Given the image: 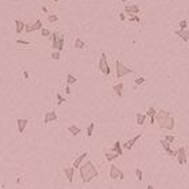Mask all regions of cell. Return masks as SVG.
Returning <instances> with one entry per match:
<instances>
[{
  "mask_svg": "<svg viewBox=\"0 0 189 189\" xmlns=\"http://www.w3.org/2000/svg\"><path fill=\"white\" fill-rule=\"evenodd\" d=\"M79 174H80V178H82L83 184H89L93 180L99 177V171L98 169L95 167V165L91 161L83 162L80 167H79Z\"/></svg>",
  "mask_w": 189,
  "mask_h": 189,
  "instance_id": "obj_1",
  "label": "cell"
},
{
  "mask_svg": "<svg viewBox=\"0 0 189 189\" xmlns=\"http://www.w3.org/2000/svg\"><path fill=\"white\" fill-rule=\"evenodd\" d=\"M155 122H157L159 128L162 129H167V131H173L174 126H176V118L170 112L165 110V109H161L158 110L155 114Z\"/></svg>",
  "mask_w": 189,
  "mask_h": 189,
  "instance_id": "obj_2",
  "label": "cell"
},
{
  "mask_svg": "<svg viewBox=\"0 0 189 189\" xmlns=\"http://www.w3.org/2000/svg\"><path fill=\"white\" fill-rule=\"evenodd\" d=\"M52 38V48L53 51L61 52L64 49V44H65V36L64 34H59L57 32H53L51 34Z\"/></svg>",
  "mask_w": 189,
  "mask_h": 189,
  "instance_id": "obj_3",
  "label": "cell"
},
{
  "mask_svg": "<svg viewBox=\"0 0 189 189\" xmlns=\"http://www.w3.org/2000/svg\"><path fill=\"white\" fill-rule=\"evenodd\" d=\"M132 72H133V70L126 67L125 64L122 63V61H120V60H116V76H117V79L124 78V76L129 75Z\"/></svg>",
  "mask_w": 189,
  "mask_h": 189,
  "instance_id": "obj_4",
  "label": "cell"
},
{
  "mask_svg": "<svg viewBox=\"0 0 189 189\" xmlns=\"http://www.w3.org/2000/svg\"><path fill=\"white\" fill-rule=\"evenodd\" d=\"M98 70L103 75H110V67H109V63H107L106 53H101V57H99L98 61Z\"/></svg>",
  "mask_w": 189,
  "mask_h": 189,
  "instance_id": "obj_5",
  "label": "cell"
},
{
  "mask_svg": "<svg viewBox=\"0 0 189 189\" xmlns=\"http://www.w3.org/2000/svg\"><path fill=\"white\" fill-rule=\"evenodd\" d=\"M109 178L110 180H120V181H122L125 178V174L117 165H110V167H109Z\"/></svg>",
  "mask_w": 189,
  "mask_h": 189,
  "instance_id": "obj_6",
  "label": "cell"
},
{
  "mask_svg": "<svg viewBox=\"0 0 189 189\" xmlns=\"http://www.w3.org/2000/svg\"><path fill=\"white\" fill-rule=\"evenodd\" d=\"M44 27L42 22L39 19L34 20V22H32V23H27L26 25V27H25V32L26 33H32V32H37V30H41V29Z\"/></svg>",
  "mask_w": 189,
  "mask_h": 189,
  "instance_id": "obj_7",
  "label": "cell"
},
{
  "mask_svg": "<svg viewBox=\"0 0 189 189\" xmlns=\"http://www.w3.org/2000/svg\"><path fill=\"white\" fill-rule=\"evenodd\" d=\"M177 161H178V163L181 166H184V165H186V162H188V158H186V150H185V147L184 146H181L180 148L177 150Z\"/></svg>",
  "mask_w": 189,
  "mask_h": 189,
  "instance_id": "obj_8",
  "label": "cell"
},
{
  "mask_svg": "<svg viewBox=\"0 0 189 189\" xmlns=\"http://www.w3.org/2000/svg\"><path fill=\"white\" fill-rule=\"evenodd\" d=\"M63 171H64L65 178L68 180V182H70V184H72V182H74V176H75V167L68 166V167H64Z\"/></svg>",
  "mask_w": 189,
  "mask_h": 189,
  "instance_id": "obj_9",
  "label": "cell"
},
{
  "mask_svg": "<svg viewBox=\"0 0 189 189\" xmlns=\"http://www.w3.org/2000/svg\"><path fill=\"white\" fill-rule=\"evenodd\" d=\"M27 124H29V120H27V118H18V120H16L18 133H19V135H23V132H25V129H26Z\"/></svg>",
  "mask_w": 189,
  "mask_h": 189,
  "instance_id": "obj_10",
  "label": "cell"
},
{
  "mask_svg": "<svg viewBox=\"0 0 189 189\" xmlns=\"http://www.w3.org/2000/svg\"><path fill=\"white\" fill-rule=\"evenodd\" d=\"M125 14H128V15H138L139 12H140V8H139V6H136V4H126L125 6Z\"/></svg>",
  "mask_w": 189,
  "mask_h": 189,
  "instance_id": "obj_11",
  "label": "cell"
},
{
  "mask_svg": "<svg viewBox=\"0 0 189 189\" xmlns=\"http://www.w3.org/2000/svg\"><path fill=\"white\" fill-rule=\"evenodd\" d=\"M142 138V133H138L136 135V136H133V138L131 139V140H128V142H125L124 143V144H121L122 146V148H126V150H131V148H132V147L135 146V144H136V142H138L139 139Z\"/></svg>",
  "mask_w": 189,
  "mask_h": 189,
  "instance_id": "obj_12",
  "label": "cell"
},
{
  "mask_svg": "<svg viewBox=\"0 0 189 189\" xmlns=\"http://www.w3.org/2000/svg\"><path fill=\"white\" fill-rule=\"evenodd\" d=\"M56 120H57L56 112H46L45 116H44V124H49V122L56 121Z\"/></svg>",
  "mask_w": 189,
  "mask_h": 189,
  "instance_id": "obj_13",
  "label": "cell"
},
{
  "mask_svg": "<svg viewBox=\"0 0 189 189\" xmlns=\"http://www.w3.org/2000/svg\"><path fill=\"white\" fill-rule=\"evenodd\" d=\"M174 34L177 37H180V38L182 39V41H185V42H188L189 41V30H181V29H178V30H176L174 32Z\"/></svg>",
  "mask_w": 189,
  "mask_h": 189,
  "instance_id": "obj_14",
  "label": "cell"
},
{
  "mask_svg": "<svg viewBox=\"0 0 189 189\" xmlns=\"http://www.w3.org/2000/svg\"><path fill=\"white\" fill-rule=\"evenodd\" d=\"M87 157H89V152H82L78 158H76L75 161H74V165H72V167H80V165H82L83 162H84V159H86Z\"/></svg>",
  "mask_w": 189,
  "mask_h": 189,
  "instance_id": "obj_15",
  "label": "cell"
},
{
  "mask_svg": "<svg viewBox=\"0 0 189 189\" xmlns=\"http://www.w3.org/2000/svg\"><path fill=\"white\" fill-rule=\"evenodd\" d=\"M113 90H114V94L121 98V97H122V90H124V83H122V82L116 83V84L113 86Z\"/></svg>",
  "mask_w": 189,
  "mask_h": 189,
  "instance_id": "obj_16",
  "label": "cell"
},
{
  "mask_svg": "<svg viewBox=\"0 0 189 189\" xmlns=\"http://www.w3.org/2000/svg\"><path fill=\"white\" fill-rule=\"evenodd\" d=\"M15 32L16 34H22V32H25V27H26V23H25L23 20H19V19H16L15 20Z\"/></svg>",
  "mask_w": 189,
  "mask_h": 189,
  "instance_id": "obj_17",
  "label": "cell"
},
{
  "mask_svg": "<svg viewBox=\"0 0 189 189\" xmlns=\"http://www.w3.org/2000/svg\"><path fill=\"white\" fill-rule=\"evenodd\" d=\"M74 46L76 48V49H86L87 48V44L83 41L80 37H76L75 39V42H74Z\"/></svg>",
  "mask_w": 189,
  "mask_h": 189,
  "instance_id": "obj_18",
  "label": "cell"
},
{
  "mask_svg": "<svg viewBox=\"0 0 189 189\" xmlns=\"http://www.w3.org/2000/svg\"><path fill=\"white\" fill-rule=\"evenodd\" d=\"M155 114H157L155 107H154V106L148 107V110H147L146 116H148V117H150V124H154V122H155Z\"/></svg>",
  "mask_w": 189,
  "mask_h": 189,
  "instance_id": "obj_19",
  "label": "cell"
},
{
  "mask_svg": "<svg viewBox=\"0 0 189 189\" xmlns=\"http://www.w3.org/2000/svg\"><path fill=\"white\" fill-rule=\"evenodd\" d=\"M67 131L72 135V136H78V135L80 133V132H82V129H80L79 126H76V125H70V126L67 128Z\"/></svg>",
  "mask_w": 189,
  "mask_h": 189,
  "instance_id": "obj_20",
  "label": "cell"
},
{
  "mask_svg": "<svg viewBox=\"0 0 189 189\" xmlns=\"http://www.w3.org/2000/svg\"><path fill=\"white\" fill-rule=\"evenodd\" d=\"M135 117H136V124L138 125H143L144 121H146V114H142V113H136L135 114Z\"/></svg>",
  "mask_w": 189,
  "mask_h": 189,
  "instance_id": "obj_21",
  "label": "cell"
},
{
  "mask_svg": "<svg viewBox=\"0 0 189 189\" xmlns=\"http://www.w3.org/2000/svg\"><path fill=\"white\" fill-rule=\"evenodd\" d=\"M113 152H116V154H118L120 157H122V146L120 142H116L113 144Z\"/></svg>",
  "mask_w": 189,
  "mask_h": 189,
  "instance_id": "obj_22",
  "label": "cell"
},
{
  "mask_svg": "<svg viewBox=\"0 0 189 189\" xmlns=\"http://www.w3.org/2000/svg\"><path fill=\"white\" fill-rule=\"evenodd\" d=\"M76 82H78V78L74 76L72 74H68V75L65 76V83H67L68 86H70V84H75Z\"/></svg>",
  "mask_w": 189,
  "mask_h": 189,
  "instance_id": "obj_23",
  "label": "cell"
},
{
  "mask_svg": "<svg viewBox=\"0 0 189 189\" xmlns=\"http://www.w3.org/2000/svg\"><path fill=\"white\" fill-rule=\"evenodd\" d=\"M105 158H106V161H107V162H112V161H114V159L120 158V155L112 151V152H105Z\"/></svg>",
  "mask_w": 189,
  "mask_h": 189,
  "instance_id": "obj_24",
  "label": "cell"
},
{
  "mask_svg": "<svg viewBox=\"0 0 189 189\" xmlns=\"http://www.w3.org/2000/svg\"><path fill=\"white\" fill-rule=\"evenodd\" d=\"M64 102H67V101H65V98H64L63 95L60 94V93H57V94H56V103H57V105H63Z\"/></svg>",
  "mask_w": 189,
  "mask_h": 189,
  "instance_id": "obj_25",
  "label": "cell"
},
{
  "mask_svg": "<svg viewBox=\"0 0 189 189\" xmlns=\"http://www.w3.org/2000/svg\"><path fill=\"white\" fill-rule=\"evenodd\" d=\"M135 176H136V180H138V181H143V171L140 167H136V169H135Z\"/></svg>",
  "mask_w": 189,
  "mask_h": 189,
  "instance_id": "obj_26",
  "label": "cell"
},
{
  "mask_svg": "<svg viewBox=\"0 0 189 189\" xmlns=\"http://www.w3.org/2000/svg\"><path fill=\"white\" fill-rule=\"evenodd\" d=\"M159 143H161V146L163 147V150H165L166 152H169V151L171 150V148H170V143H167L165 139H161V142H159Z\"/></svg>",
  "mask_w": 189,
  "mask_h": 189,
  "instance_id": "obj_27",
  "label": "cell"
},
{
  "mask_svg": "<svg viewBox=\"0 0 189 189\" xmlns=\"http://www.w3.org/2000/svg\"><path fill=\"white\" fill-rule=\"evenodd\" d=\"M94 128H95V122H90L89 126H87V136H93V132H94Z\"/></svg>",
  "mask_w": 189,
  "mask_h": 189,
  "instance_id": "obj_28",
  "label": "cell"
},
{
  "mask_svg": "<svg viewBox=\"0 0 189 189\" xmlns=\"http://www.w3.org/2000/svg\"><path fill=\"white\" fill-rule=\"evenodd\" d=\"M57 20H59V16L55 15V14H49V15H48V22H49V23H55Z\"/></svg>",
  "mask_w": 189,
  "mask_h": 189,
  "instance_id": "obj_29",
  "label": "cell"
},
{
  "mask_svg": "<svg viewBox=\"0 0 189 189\" xmlns=\"http://www.w3.org/2000/svg\"><path fill=\"white\" fill-rule=\"evenodd\" d=\"M60 57H61V52H57V51L52 52V55H51L52 60H60Z\"/></svg>",
  "mask_w": 189,
  "mask_h": 189,
  "instance_id": "obj_30",
  "label": "cell"
},
{
  "mask_svg": "<svg viewBox=\"0 0 189 189\" xmlns=\"http://www.w3.org/2000/svg\"><path fill=\"white\" fill-rule=\"evenodd\" d=\"M144 82H146V79L143 78V76H138V78L135 79V86H140V84H143Z\"/></svg>",
  "mask_w": 189,
  "mask_h": 189,
  "instance_id": "obj_31",
  "label": "cell"
},
{
  "mask_svg": "<svg viewBox=\"0 0 189 189\" xmlns=\"http://www.w3.org/2000/svg\"><path fill=\"white\" fill-rule=\"evenodd\" d=\"M163 139H165L167 143H170V144H171V143H174V140H176V136H174V135H166Z\"/></svg>",
  "mask_w": 189,
  "mask_h": 189,
  "instance_id": "obj_32",
  "label": "cell"
},
{
  "mask_svg": "<svg viewBox=\"0 0 189 189\" xmlns=\"http://www.w3.org/2000/svg\"><path fill=\"white\" fill-rule=\"evenodd\" d=\"M39 32H41V36H42V37H49V36H51V34H52V32H51V30H48V29H41V30H39Z\"/></svg>",
  "mask_w": 189,
  "mask_h": 189,
  "instance_id": "obj_33",
  "label": "cell"
},
{
  "mask_svg": "<svg viewBox=\"0 0 189 189\" xmlns=\"http://www.w3.org/2000/svg\"><path fill=\"white\" fill-rule=\"evenodd\" d=\"M129 22H136V23H140L142 20H140V18H139L138 15H131L129 16Z\"/></svg>",
  "mask_w": 189,
  "mask_h": 189,
  "instance_id": "obj_34",
  "label": "cell"
},
{
  "mask_svg": "<svg viewBox=\"0 0 189 189\" xmlns=\"http://www.w3.org/2000/svg\"><path fill=\"white\" fill-rule=\"evenodd\" d=\"M178 25H180V29H181V30H185L186 26H188V22L182 19V20H180V23H178Z\"/></svg>",
  "mask_w": 189,
  "mask_h": 189,
  "instance_id": "obj_35",
  "label": "cell"
},
{
  "mask_svg": "<svg viewBox=\"0 0 189 189\" xmlns=\"http://www.w3.org/2000/svg\"><path fill=\"white\" fill-rule=\"evenodd\" d=\"M16 44H19V45H30V42L25 41V39H16Z\"/></svg>",
  "mask_w": 189,
  "mask_h": 189,
  "instance_id": "obj_36",
  "label": "cell"
},
{
  "mask_svg": "<svg viewBox=\"0 0 189 189\" xmlns=\"http://www.w3.org/2000/svg\"><path fill=\"white\" fill-rule=\"evenodd\" d=\"M70 93H71V89H70V86H65V94H70Z\"/></svg>",
  "mask_w": 189,
  "mask_h": 189,
  "instance_id": "obj_37",
  "label": "cell"
},
{
  "mask_svg": "<svg viewBox=\"0 0 189 189\" xmlns=\"http://www.w3.org/2000/svg\"><path fill=\"white\" fill-rule=\"evenodd\" d=\"M120 20H125V14H120Z\"/></svg>",
  "mask_w": 189,
  "mask_h": 189,
  "instance_id": "obj_38",
  "label": "cell"
},
{
  "mask_svg": "<svg viewBox=\"0 0 189 189\" xmlns=\"http://www.w3.org/2000/svg\"><path fill=\"white\" fill-rule=\"evenodd\" d=\"M23 76H25V79H29V72L27 71H23Z\"/></svg>",
  "mask_w": 189,
  "mask_h": 189,
  "instance_id": "obj_39",
  "label": "cell"
},
{
  "mask_svg": "<svg viewBox=\"0 0 189 189\" xmlns=\"http://www.w3.org/2000/svg\"><path fill=\"white\" fill-rule=\"evenodd\" d=\"M147 189H154L152 184H148V185H147Z\"/></svg>",
  "mask_w": 189,
  "mask_h": 189,
  "instance_id": "obj_40",
  "label": "cell"
},
{
  "mask_svg": "<svg viewBox=\"0 0 189 189\" xmlns=\"http://www.w3.org/2000/svg\"><path fill=\"white\" fill-rule=\"evenodd\" d=\"M42 11H44V12H48V8L45 7V6H42Z\"/></svg>",
  "mask_w": 189,
  "mask_h": 189,
  "instance_id": "obj_41",
  "label": "cell"
},
{
  "mask_svg": "<svg viewBox=\"0 0 189 189\" xmlns=\"http://www.w3.org/2000/svg\"><path fill=\"white\" fill-rule=\"evenodd\" d=\"M122 3H126V1H131V0H121Z\"/></svg>",
  "mask_w": 189,
  "mask_h": 189,
  "instance_id": "obj_42",
  "label": "cell"
},
{
  "mask_svg": "<svg viewBox=\"0 0 189 189\" xmlns=\"http://www.w3.org/2000/svg\"><path fill=\"white\" fill-rule=\"evenodd\" d=\"M53 1H59V0H53Z\"/></svg>",
  "mask_w": 189,
  "mask_h": 189,
  "instance_id": "obj_43",
  "label": "cell"
}]
</instances>
